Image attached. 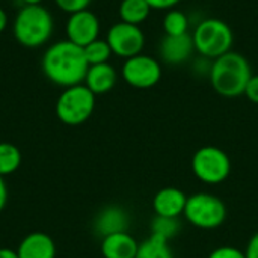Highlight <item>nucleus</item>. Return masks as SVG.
I'll return each instance as SVG.
<instances>
[{
  "instance_id": "39448f33",
  "label": "nucleus",
  "mask_w": 258,
  "mask_h": 258,
  "mask_svg": "<svg viewBox=\"0 0 258 258\" xmlns=\"http://www.w3.org/2000/svg\"><path fill=\"white\" fill-rule=\"evenodd\" d=\"M183 216L186 221L201 230H215L221 227L227 219L225 203L207 192H200L187 197Z\"/></svg>"
},
{
  "instance_id": "dca6fc26",
  "label": "nucleus",
  "mask_w": 258,
  "mask_h": 258,
  "mask_svg": "<svg viewBox=\"0 0 258 258\" xmlns=\"http://www.w3.org/2000/svg\"><path fill=\"white\" fill-rule=\"evenodd\" d=\"M139 243L128 233H116L101 240V255L104 258H135Z\"/></svg>"
},
{
  "instance_id": "f3484780",
  "label": "nucleus",
  "mask_w": 258,
  "mask_h": 258,
  "mask_svg": "<svg viewBox=\"0 0 258 258\" xmlns=\"http://www.w3.org/2000/svg\"><path fill=\"white\" fill-rule=\"evenodd\" d=\"M153 9L145 0H122L119 3V18L124 23L139 26L142 24Z\"/></svg>"
},
{
  "instance_id": "a878e982",
  "label": "nucleus",
  "mask_w": 258,
  "mask_h": 258,
  "mask_svg": "<svg viewBox=\"0 0 258 258\" xmlns=\"http://www.w3.org/2000/svg\"><path fill=\"white\" fill-rule=\"evenodd\" d=\"M243 95H246V98L249 101L258 104V74L257 76L252 74V77L249 79V82L246 85V89H245V94Z\"/></svg>"
},
{
  "instance_id": "ddd939ff",
  "label": "nucleus",
  "mask_w": 258,
  "mask_h": 258,
  "mask_svg": "<svg viewBox=\"0 0 258 258\" xmlns=\"http://www.w3.org/2000/svg\"><path fill=\"white\" fill-rule=\"evenodd\" d=\"M128 213L119 206L104 207L94 221V230L98 236L107 237L116 233H127L128 230Z\"/></svg>"
},
{
  "instance_id": "f257e3e1",
  "label": "nucleus",
  "mask_w": 258,
  "mask_h": 258,
  "mask_svg": "<svg viewBox=\"0 0 258 258\" xmlns=\"http://www.w3.org/2000/svg\"><path fill=\"white\" fill-rule=\"evenodd\" d=\"M41 67L51 83L70 88L85 82L89 63L85 57L83 47L63 39L51 44L45 50Z\"/></svg>"
},
{
  "instance_id": "4be33fe9",
  "label": "nucleus",
  "mask_w": 258,
  "mask_h": 258,
  "mask_svg": "<svg viewBox=\"0 0 258 258\" xmlns=\"http://www.w3.org/2000/svg\"><path fill=\"white\" fill-rule=\"evenodd\" d=\"M180 231V222L178 218H165V216H156L151 224V234L163 237L165 240L174 239Z\"/></svg>"
},
{
  "instance_id": "9b49d317",
  "label": "nucleus",
  "mask_w": 258,
  "mask_h": 258,
  "mask_svg": "<svg viewBox=\"0 0 258 258\" xmlns=\"http://www.w3.org/2000/svg\"><path fill=\"white\" fill-rule=\"evenodd\" d=\"M195 51L194 38L190 33L180 35V36H169L165 35L159 44V56L163 63L168 65H181L192 59Z\"/></svg>"
},
{
  "instance_id": "6e6552de",
  "label": "nucleus",
  "mask_w": 258,
  "mask_h": 258,
  "mask_svg": "<svg viewBox=\"0 0 258 258\" xmlns=\"http://www.w3.org/2000/svg\"><path fill=\"white\" fill-rule=\"evenodd\" d=\"M121 76L132 88L150 89L160 82L162 65L156 57L141 53L125 59L121 68Z\"/></svg>"
},
{
  "instance_id": "c756f323",
  "label": "nucleus",
  "mask_w": 258,
  "mask_h": 258,
  "mask_svg": "<svg viewBox=\"0 0 258 258\" xmlns=\"http://www.w3.org/2000/svg\"><path fill=\"white\" fill-rule=\"evenodd\" d=\"M0 258H18V254L9 248H0Z\"/></svg>"
},
{
  "instance_id": "20e7f679",
  "label": "nucleus",
  "mask_w": 258,
  "mask_h": 258,
  "mask_svg": "<svg viewBox=\"0 0 258 258\" xmlns=\"http://www.w3.org/2000/svg\"><path fill=\"white\" fill-rule=\"evenodd\" d=\"M195 51L207 59H218L231 51L234 44V33L228 23L221 18H203L192 33Z\"/></svg>"
},
{
  "instance_id": "b1692460",
  "label": "nucleus",
  "mask_w": 258,
  "mask_h": 258,
  "mask_svg": "<svg viewBox=\"0 0 258 258\" xmlns=\"http://www.w3.org/2000/svg\"><path fill=\"white\" fill-rule=\"evenodd\" d=\"M207 258H246V255L243 251H240L234 246L225 245V246H219V248L213 249Z\"/></svg>"
},
{
  "instance_id": "f03ea898",
  "label": "nucleus",
  "mask_w": 258,
  "mask_h": 258,
  "mask_svg": "<svg viewBox=\"0 0 258 258\" xmlns=\"http://www.w3.org/2000/svg\"><path fill=\"white\" fill-rule=\"evenodd\" d=\"M251 77L252 68L249 60L233 50L213 60L209 76L213 89L225 98L243 95Z\"/></svg>"
},
{
  "instance_id": "412c9836",
  "label": "nucleus",
  "mask_w": 258,
  "mask_h": 258,
  "mask_svg": "<svg viewBox=\"0 0 258 258\" xmlns=\"http://www.w3.org/2000/svg\"><path fill=\"white\" fill-rule=\"evenodd\" d=\"M85 57L89 65H98V63H107L110 56L113 54L106 39H95L86 47H83Z\"/></svg>"
},
{
  "instance_id": "0eeeda50",
  "label": "nucleus",
  "mask_w": 258,
  "mask_h": 258,
  "mask_svg": "<svg viewBox=\"0 0 258 258\" xmlns=\"http://www.w3.org/2000/svg\"><path fill=\"white\" fill-rule=\"evenodd\" d=\"M192 172L206 184H221L230 177L231 160L219 147H201L192 157Z\"/></svg>"
},
{
  "instance_id": "aec40b11",
  "label": "nucleus",
  "mask_w": 258,
  "mask_h": 258,
  "mask_svg": "<svg viewBox=\"0 0 258 258\" xmlns=\"http://www.w3.org/2000/svg\"><path fill=\"white\" fill-rule=\"evenodd\" d=\"M21 163L20 150L8 142H0V177H6L18 169Z\"/></svg>"
},
{
  "instance_id": "c85d7f7f",
  "label": "nucleus",
  "mask_w": 258,
  "mask_h": 258,
  "mask_svg": "<svg viewBox=\"0 0 258 258\" xmlns=\"http://www.w3.org/2000/svg\"><path fill=\"white\" fill-rule=\"evenodd\" d=\"M6 203H8V189H6V183L3 177H0V212L5 209Z\"/></svg>"
},
{
  "instance_id": "393cba45",
  "label": "nucleus",
  "mask_w": 258,
  "mask_h": 258,
  "mask_svg": "<svg viewBox=\"0 0 258 258\" xmlns=\"http://www.w3.org/2000/svg\"><path fill=\"white\" fill-rule=\"evenodd\" d=\"M212 63L213 60L212 59H207L204 56H200L197 57L194 62H192V71L198 73L200 76H210V70H212Z\"/></svg>"
},
{
  "instance_id": "1a4fd4ad",
  "label": "nucleus",
  "mask_w": 258,
  "mask_h": 258,
  "mask_svg": "<svg viewBox=\"0 0 258 258\" xmlns=\"http://www.w3.org/2000/svg\"><path fill=\"white\" fill-rule=\"evenodd\" d=\"M106 41L113 54L128 59L141 54L145 47V35L139 26L128 24L124 21L115 23L106 36Z\"/></svg>"
},
{
  "instance_id": "2eb2a0df",
  "label": "nucleus",
  "mask_w": 258,
  "mask_h": 258,
  "mask_svg": "<svg viewBox=\"0 0 258 258\" xmlns=\"http://www.w3.org/2000/svg\"><path fill=\"white\" fill-rule=\"evenodd\" d=\"M118 80L116 70L107 62V63H98V65H89L86 77H85V86L94 92L95 95L106 94L113 89Z\"/></svg>"
},
{
  "instance_id": "5701e85b",
  "label": "nucleus",
  "mask_w": 258,
  "mask_h": 258,
  "mask_svg": "<svg viewBox=\"0 0 258 258\" xmlns=\"http://www.w3.org/2000/svg\"><path fill=\"white\" fill-rule=\"evenodd\" d=\"M91 2L92 0H54L56 6L67 14H74V12L88 9Z\"/></svg>"
},
{
  "instance_id": "7c9ffc66",
  "label": "nucleus",
  "mask_w": 258,
  "mask_h": 258,
  "mask_svg": "<svg viewBox=\"0 0 258 258\" xmlns=\"http://www.w3.org/2000/svg\"><path fill=\"white\" fill-rule=\"evenodd\" d=\"M8 26V14L5 12L3 8H0V33L6 29Z\"/></svg>"
},
{
  "instance_id": "7ed1b4c3",
  "label": "nucleus",
  "mask_w": 258,
  "mask_h": 258,
  "mask_svg": "<svg viewBox=\"0 0 258 258\" xmlns=\"http://www.w3.org/2000/svg\"><path fill=\"white\" fill-rule=\"evenodd\" d=\"M53 15L42 5H24L14 18L12 30L15 39L26 48L44 45L53 35Z\"/></svg>"
},
{
  "instance_id": "2f4dec72",
  "label": "nucleus",
  "mask_w": 258,
  "mask_h": 258,
  "mask_svg": "<svg viewBox=\"0 0 258 258\" xmlns=\"http://www.w3.org/2000/svg\"><path fill=\"white\" fill-rule=\"evenodd\" d=\"M24 5H41L44 0H21Z\"/></svg>"
},
{
  "instance_id": "9d476101",
  "label": "nucleus",
  "mask_w": 258,
  "mask_h": 258,
  "mask_svg": "<svg viewBox=\"0 0 258 258\" xmlns=\"http://www.w3.org/2000/svg\"><path fill=\"white\" fill-rule=\"evenodd\" d=\"M67 39L79 47H86L92 41L98 39L100 35V20L89 9H83L70 14L65 24Z\"/></svg>"
},
{
  "instance_id": "a211bd4d",
  "label": "nucleus",
  "mask_w": 258,
  "mask_h": 258,
  "mask_svg": "<svg viewBox=\"0 0 258 258\" xmlns=\"http://www.w3.org/2000/svg\"><path fill=\"white\" fill-rule=\"evenodd\" d=\"M135 258H174V254L168 240L151 234L147 240L139 243Z\"/></svg>"
},
{
  "instance_id": "cd10ccee",
  "label": "nucleus",
  "mask_w": 258,
  "mask_h": 258,
  "mask_svg": "<svg viewBox=\"0 0 258 258\" xmlns=\"http://www.w3.org/2000/svg\"><path fill=\"white\" fill-rule=\"evenodd\" d=\"M245 255L246 258H258V231L252 234V237L249 239L246 249H245Z\"/></svg>"
},
{
  "instance_id": "4468645a",
  "label": "nucleus",
  "mask_w": 258,
  "mask_h": 258,
  "mask_svg": "<svg viewBox=\"0 0 258 258\" xmlns=\"http://www.w3.org/2000/svg\"><path fill=\"white\" fill-rule=\"evenodd\" d=\"M18 258H54L56 246L45 233H30L18 245Z\"/></svg>"
},
{
  "instance_id": "bb28decb",
  "label": "nucleus",
  "mask_w": 258,
  "mask_h": 258,
  "mask_svg": "<svg viewBox=\"0 0 258 258\" xmlns=\"http://www.w3.org/2000/svg\"><path fill=\"white\" fill-rule=\"evenodd\" d=\"M151 9H157V11H169L174 9L181 0H145Z\"/></svg>"
},
{
  "instance_id": "f8f14e48",
  "label": "nucleus",
  "mask_w": 258,
  "mask_h": 258,
  "mask_svg": "<svg viewBox=\"0 0 258 258\" xmlns=\"http://www.w3.org/2000/svg\"><path fill=\"white\" fill-rule=\"evenodd\" d=\"M187 195L178 187H163L153 198V209L156 216L178 218L184 213Z\"/></svg>"
},
{
  "instance_id": "6ab92c4d",
  "label": "nucleus",
  "mask_w": 258,
  "mask_h": 258,
  "mask_svg": "<svg viewBox=\"0 0 258 258\" xmlns=\"http://www.w3.org/2000/svg\"><path fill=\"white\" fill-rule=\"evenodd\" d=\"M190 18L186 12L180 9H169L163 17V30L165 35L169 36H180L189 33Z\"/></svg>"
},
{
  "instance_id": "423d86ee",
  "label": "nucleus",
  "mask_w": 258,
  "mask_h": 258,
  "mask_svg": "<svg viewBox=\"0 0 258 258\" xmlns=\"http://www.w3.org/2000/svg\"><path fill=\"white\" fill-rule=\"evenodd\" d=\"M95 109V94L83 83L65 88L56 103V115L67 125H80Z\"/></svg>"
}]
</instances>
